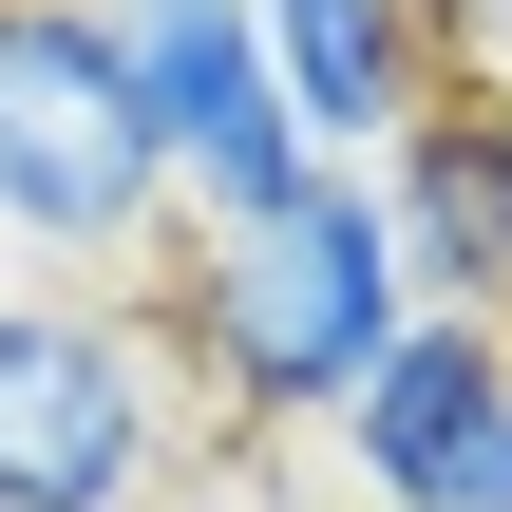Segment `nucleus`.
I'll use <instances>...</instances> for the list:
<instances>
[{"label":"nucleus","mask_w":512,"mask_h":512,"mask_svg":"<svg viewBox=\"0 0 512 512\" xmlns=\"http://www.w3.org/2000/svg\"><path fill=\"white\" fill-rule=\"evenodd\" d=\"M399 247L361 209V171H304L266 209H190V247L152 266V361L190 399V437L266 456L285 418H342V380L399 342Z\"/></svg>","instance_id":"nucleus-1"},{"label":"nucleus","mask_w":512,"mask_h":512,"mask_svg":"<svg viewBox=\"0 0 512 512\" xmlns=\"http://www.w3.org/2000/svg\"><path fill=\"white\" fill-rule=\"evenodd\" d=\"M0 228L38 266H152V228H190L171 152L76 0H0Z\"/></svg>","instance_id":"nucleus-3"},{"label":"nucleus","mask_w":512,"mask_h":512,"mask_svg":"<svg viewBox=\"0 0 512 512\" xmlns=\"http://www.w3.org/2000/svg\"><path fill=\"white\" fill-rule=\"evenodd\" d=\"M190 475V399L133 304L0 285V512H133Z\"/></svg>","instance_id":"nucleus-2"},{"label":"nucleus","mask_w":512,"mask_h":512,"mask_svg":"<svg viewBox=\"0 0 512 512\" xmlns=\"http://www.w3.org/2000/svg\"><path fill=\"white\" fill-rule=\"evenodd\" d=\"M76 19L114 38V76H133V114H152L171 209H266V190H304V171H323V152L285 133V95H266L247 0H76Z\"/></svg>","instance_id":"nucleus-5"},{"label":"nucleus","mask_w":512,"mask_h":512,"mask_svg":"<svg viewBox=\"0 0 512 512\" xmlns=\"http://www.w3.org/2000/svg\"><path fill=\"white\" fill-rule=\"evenodd\" d=\"M133 512H285V494H266V456H228V437H209L171 494H133Z\"/></svg>","instance_id":"nucleus-8"},{"label":"nucleus","mask_w":512,"mask_h":512,"mask_svg":"<svg viewBox=\"0 0 512 512\" xmlns=\"http://www.w3.org/2000/svg\"><path fill=\"white\" fill-rule=\"evenodd\" d=\"M361 209H380V247H399V304L512 323V95L494 76H437V95L361 152Z\"/></svg>","instance_id":"nucleus-6"},{"label":"nucleus","mask_w":512,"mask_h":512,"mask_svg":"<svg viewBox=\"0 0 512 512\" xmlns=\"http://www.w3.org/2000/svg\"><path fill=\"white\" fill-rule=\"evenodd\" d=\"M342 494L361 512H512V323H399L342 380Z\"/></svg>","instance_id":"nucleus-4"},{"label":"nucleus","mask_w":512,"mask_h":512,"mask_svg":"<svg viewBox=\"0 0 512 512\" xmlns=\"http://www.w3.org/2000/svg\"><path fill=\"white\" fill-rule=\"evenodd\" d=\"M247 38H266V95H285V133L323 171H361L456 76V0H247Z\"/></svg>","instance_id":"nucleus-7"}]
</instances>
